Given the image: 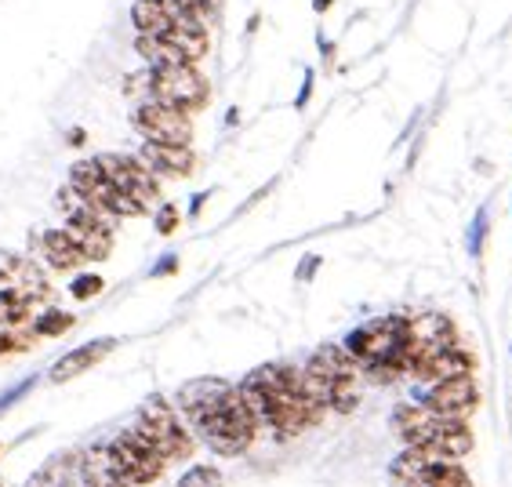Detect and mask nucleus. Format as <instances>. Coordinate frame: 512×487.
<instances>
[{"label":"nucleus","mask_w":512,"mask_h":487,"mask_svg":"<svg viewBox=\"0 0 512 487\" xmlns=\"http://www.w3.org/2000/svg\"><path fill=\"white\" fill-rule=\"evenodd\" d=\"M240 397L255 415L258 429L269 426L280 437H298L302 429L316 426L327 411L306 389L302 368H291V364H266L251 371L240 382Z\"/></svg>","instance_id":"f257e3e1"},{"label":"nucleus","mask_w":512,"mask_h":487,"mask_svg":"<svg viewBox=\"0 0 512 487\" xmlns=\"http://www.w3.org/2000/svg\"><path fill=\"white\" fill-rule=\"evenodd\" d=\"M189 426L197 429L200 440H204L215 455H226V458L244 455L258 437V422H255V415L247 411L244 397H240V386H233L226 397L215 400L207 411H200Z\"/></svg>","instance_id":"f03ea898"},{"label":"nucleus","mask_w":512,"mask_h":487,"mask_svg":"<svg viewBox=\"0 0 512 487\" xmlns=\"http://www.w3.org/2000/svg\"><path fill=\"white\" fill-rule=\"evenodd\" d=\"M407 338H411V317H382L375 324H367V328L353 331V335L345 338V349L360 364V371L371 368V364H396L407 375L404 368Z\"/></svg>","instance_id":"7ed1b4c3"},{"label":"nucleus","mask_w":512,"mask_h":487,"mask_svg":"<svg viewBox=\"0 0 512 487\" xmlns=\"http://www.w3.org/2000/svg\"><path fill=\"white\" fill-rule=\"evenodd\" d=\"M135 429L142 437L160 451V455L168 458H189L193 455V437H189V429L178 422V411L171 408L168 400H146L142 408H138V418H135Z\"/></svg>","instance_id":"20e7f679"},{"label":"nucleus","mask_w":512,"mask_h":487,"mask_svg":"<svg viewBox=\"0 0 512 487\" xmlns=\"http://www.w3.org/2000/svg\"><path fill=\"white\" fill-rule=\"evenodd\" d=\"M109 455H113V462L120 466V473L128 477L131 487H146L153 484V480H160V473H164V466H168V458L160 455L153 444H149L142 433H138L135 426L124 429L113 444H109Z\"/></svg>","instance_id":"39448f33"},{"label":"nucleus","mask_w":512,"mask_h":487,"mask_svg":"<svg viewBox=\"0 0 512 487\" xmlns=\"http://www.w3.org/2000/svg\"><path fill=\"white\" fill-rule=\"evenodd\" d=\"M99 168L102 175H106L113 186L120 189V193H128L131 200H135L138 208L149 211L160 204V186H157V175L142 164L138 157H124V153H102Z\"/></svg>","instance_id":"423d86ee"},{"label":"nucleus","mask_w":512,"mask_h":487,"mask_svg":"<svg viewBox=\"0 0 512 487\" xmlns=\"http://www.w3.org/2000/svg\"><path fill=\"white\" fill-rule=\"evenodd\" d=\"M153 99L168 102L175 110L193 113L207 102V80L200 77L193 62L160 66V70H153Z\"/></svg>","instance_id":"0eeeda50"},{"label":"nucleus","mask_w":512,"mask_h":487,"mask_svg":"<svg viewBox=\"0 0 512 487\" xmlns=\"http://www.w3.org/2000/svg\"><path fill=\"white\" fill-rule=\"evenodd\" d=\"M135 128L146 135V142H171V146H189L193 142V120H189V113L157 99L138 106Z\"/></svg>","instance_id":"6e6552de"},{"label":"nucleus","mask_w":512,"mask_h":487,"mask_svg":"<svg viewBox=\"0 0 512 487\" xmlns=\"http://www.w3.org/2000/svg\"><path fill=\"white\" fill-rule=\"evenodd\" d=\"M66 233L77 240V248L84 251V259L91 262H102L109 259V251H113V219L95 211L91 204H77V208L66 215Z\"/></svg>","instance_id":"1a4fd4ad"},{"label":"nucleus","mask_w":512,"mask_h":487,"mask_svg":"<svg viewBox=\"0 0 512 487\" xmlns=\"http://www.w3.org/2000/svg\"><path fill=\"white\" fill-rule=\"evenodd\" d=\"M48 277L33 259H22L15 251H0V295L19 302H44L48 299Z\"/></svg>","instance_id":"9d476101"},{"label":"nucleus","mask_w":512,"mask_h":487,"mask_svg":"<svg viewBox=\"0 0 512 487\" xmlns=\"http://www.w3.org/2000/svg\"><path fill=\"white\" fill-rule=\"evenodd\" d=\"M444 415H436L433 408H425L422 400L418 404H400L393 411V429L396 437L404 440L407 448H422V451H433L440 448V433H444Z\"/></svg>","instance_id":"9b49d317"},{"label":"nucleus","mask_w":512,"mask_h":487,"mask_svg":"<svg viewBox=\"0 0 512 487\" xmlns=\"http://www.w3.org/2000/svg\"><path fill=\"white\" fill-rule=\"evenodd\" d=\"M422 404L444 418H469L480 404V389H476L473 375L444 378V382H429Z\"/></svg>","instance_id":"f8f14e48"},{"label":"nucleus","mask_w":512,"mask_h":487,"mask_svg":"<svg viewBox=\"0 0 512 487\" xmlns=\"http://www.w3.org/2000/svg\"><path fill=\"white\" fill-rule=\"evenodd\" d=\"M138 160L146 164L153 175H168V179H186L197 168V157L189 146H171V142H146Z\"/></svg>","instance_id":"ddd939ff"},{"label":"nucleus","mask_w":512,"mask_h":487,"mask_svg":"<svg viewBox=\"0 0 512 487\" xmlns=\"http://www.w3.org/2000/svg\"><path fill=\"white\" fill-rule=\"evenodd\" d=\"M458 375H473V357L458 342L436 349L433 357H425L414 368V378H425V382H444V378H458Z\"/></svg>","instance_id":"4468645a"},{"label":"nucleus","mask_w":512,"mask_h":487,"mask_svg":"<svg viewBox=\"0 0 512 487\" xmlns=\"http://www.w3.org/2000/svg\"><path fill=\"white\" fill-rule=\"evenodd\" d=\"M229 389H233V382H226V378H193V382L178 389V411L193 422L200 411H207L215 400L226 397Z\"/></svg>","instance_id":"2eb2a0df"},{"label":"nucleus","mask_w":512,"mask_h":487,"mask_svg":"<svg viewBox=\"0 0 512 487\" xmlns=\"http://www.w3.org/2000/svg\"><path fill=\"white\" fill-rule=\"evenodd\" d=\"M160 37L168 40L171 48H175L186 62H200L207 55V26L186 19V15H175V19H171V26L160 33Z\"/></svg>","instance_id":"dca6fc26"},{"label":"nucleus","mask_w":512,"mask_h":487,"mask_svg":"<svg viewBox=\"0 0 512 487\" xmlns=\"http://www.w3.org/2000/svg\"><path fill=\"white\" fill-rule=\"evenodd\" d=\"M80 484L84 487H131L128 477L120 473L109 448H91L80 455Z\"/></svg>","instance_id":"f3484780"},{"label":"nucleus","mask_w":512,"mask_h":487,"mask_svg":"<svg viewBox=\"0 0 512 487\" xmlns=\"http://www.w3.org/2000/svg\"><path fill=\"white\" fill-rule=\"evenodd\" d=\"M109 349H113V338H99V342H88V346L73 349L66 357L51 368V382H69V378L84 375L88 368H95L102 357H109Z\"/></svg>","instance_id":"a211bd4d"},{"label":"nucleus","mask_w":512,"mask_h":487,"mask_svg":"<svg viewBox=\"0 0 512 487\" xmlns=\"http://www.w3.org/2000/svg\"><path fill=\"white\" fill-rule=\"evenodd\" d=\"M40 255L48 259L51 269H62V273H69V269L84 266V251L77 248V240L69 237L66 229H48L44 237H40Z\"/></svg>","instance_id":"6ab92c4d"},{"label":"nucleus","mask_w":512,"mask_h":487,"mask_svg":"<svg viewBox=\"0 0 512 487\" xmlns=\"http://www.w3.org/2000/svg\"><path fill=\"white\" fill-rule=\"evenodd\" d=\"M33 306L30 302H19V299H8V295H0V335L15 338L22 349L30 346V338L37 335L33 331Z\"/></svg>","instance_id":"aec40b11"},{"label":"nucleus","mask_w":512,"mask_h":487,"mask_svg":"<svg viewBox=\"0 0 512 487\" xmlns=\"http://www.w3.org/2000/svg\"><path fill=\"white\" fill-rule=\"evenodd\" d=\"M171 19H175V8H171L168 0H135L131 4V22L146 37H160L171 26Z\"/></svg>","instance_id":"412c9836"},{"label":"nucleus","mask_w":512,"mask_h":487,"mask_svg":"<svg viewBox=\"0 0 512 487\" xmlns=\"http://www.w3.org/2000/svg\"><path fill=\"white\" fill-rule=\"evenodd\" d=\"M414 487H476L469 480V473L462 469V462H454V458H429V466H425L422 480Z\"/></svg>","instance_id":"4be33fe9"},{"label":"nucleus","mask_w":512,"mask_h":487,"mask_svg":"<svg viewBox=\"0 0 512 487\" xmlns=\"http://www.w3.org/2000/svg\"><path fill=\"white\" fill-rule=\"evenodd\" d=\"M135 48H138V55L149 62V70H160V66H175V62H186L164 37H146V33H138Z\"/></svg>","instance_id":"5701e85b"},{"label":"nucleus","mask_w":512,"mask_h":487,"mask_svg":"<svg viewBox=\"0 0 512 487\" xmlns=\"http://www.w3.org/2000/svg\"><path fill=\"white\" fill-rule=\"evenodd\" d=\"M30 487H73V469L66 458H55L30 480Z\"/></svg>","instance_id":"b1692460"},{"label":"nucleus","mask_w":512,"mask_h":487,"mask_svg":"<svg viewBox=\"0 0 512 487\" xmlns=\"http://www.w3.org/2000/svg\"><path fill=\"white\" fill-rule=\"evenodd\" d=\"M69 328H73V317L62 313V309H48V313H40V317L33 320V331H37L40 338H55Z\"/></svg>","instance_id":"393cba45"},{"label":"nucleus","mask_w":512,"mask_h":487,"mask_svg":"<svg viewBox=\"0 0 512 487\" xmlns=\"http://www.w3.org/2000/svg\"><path fill=\"white\" fill-rule=\"evenodd\" d=\"M178 487H226V477L215 466H193L182 473Z\"/></svg>","instance_id":"a878e982"},{"label":"nucleus","mask_w":512,"mask_h":487,"mask_svg":"<svg viewBox=\"0 0 512 487\" xmlns=\"http://www.w3.org/2000/svg\"><path fill=\"white\" fill-rule=\"evenodd\" d=\"M171 8H175V15H186L200 26L211 22V0H171Z\"/></svg>","instance_id":"bb28decb"},{"label":"nucleus","mask_w":512,"mask_h":487,"mask_svg":"<svg viewBox=\"0 0 512 487\" xmlns=\"http://www.w3.org/2000/svg\"><path fill=\"white\" fill-rule=\"evenodd\" d=\"M102 291V277H80L77 284H73V295L77 299H91V295H99Z\"/></svg>","instance_id":"cd10ccee"},{"label":"nucleus","mask_w":512,"mask_h":487,"mask_svg":"<svg viewBox=\"0 0 512 487\" xmlns=\"http://www.w3.org/2000/svg\"><path fill=\"white\" fill-rule=\"evenodd\" d=\"M175 226H178V208L175 204H164L157 215V229L160 233H175Z\"/></svg>","instance_id":"c85d7f7f"},{"label":"nucleus","mask_w":512,"mask_h":487,"mask_svg":"<svg viewBox=\"0 0 512 487\" xmlns=\"http://www.w3.org/2000/svg\"><path fill=\"white\" fill-rule=\"evenodd\" d=\"M0 487H4V480H0Z\"/></svg>","instance_id":"c756f323"}]
</instances>
